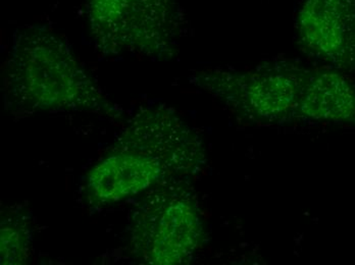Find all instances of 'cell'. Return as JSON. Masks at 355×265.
<instances>
[{
  "label": "cell",
  "mask_w": 355,
  "mask_h": 265,
  "mask_svg": "<svg viewBox=\"0 0 355 265\" xmlns=\"http://www.w3.org/2000/svg\"><path fill=\"white\" fill-rule=\"evenodd\" d=\"M173 179L164 165L139 153L110 150L89 172L86 191L92 205H108Z\"/></svg>",
  "instance_id": "7"
},
{
  "label": "cell",
  "mask_w": 355,
  "mask_h": 265,
  "mask_svg": "<svg viewBox=\"0 0 355 265\" xmlns=\"http://www.w3.org/2000/svg\"><path fill=\"white\" fill-rule=\"evenodd\" d=\"M91 35L101 55H174L183 27L178 0H88Z\"/></svg>",
  "instance_id": "2"
},
{
  "label": "cell",
  "mask_w": 355,
  "mask_h": 265,
  "mask_svg": "<svg viewBox=\"0 0 355 265\" xmlns=\"http://www.w3.org/2000/svg\"><path fill=\"white\" fill-rule=\"evenodd\" d=\"M295 28L305 55L340 72H355V0H300Z\"/></svg>",
  "instance_id": "5"
},
{
  "label": "cell",
  "mask_w": 355,
  "mask_h": 265,
  "mask_svg": "<svg viewBox=\"0 0 355 265\" xmlns=\"http://www.w3.org/2000/svg\"><path fill=\"white\" fill-rule=\"evenodd\" d=\"M112 150L139 153L164 165L173 179L191 176L207 163L202 141L176 113L141 107L128 120Z\"/></svg>",
  "instance_id": "4"
},
{
  "label": "cell",
  "mask_w": 355,
  "mask_h": 265,
  "mask_svg": "<svg viewBox=\"0 0 355 265\" xmlns=\"http://www.w3.org/2000/svg\"><path fill=\"white\" fill-rule=\"evenodd\" d=\"M132 254L143 264H188L203 240V225L191 194L162 183L145 194L130 217Z\"/></svg>",
  "instance_id": "3"
},
{
  "label": "cell",
  "mask_w": 355,
  "mask_h": 265,
  "mask_svg": "<svg viewBox=\"0 0 355 265\" xmlns=\"http://www.w3.org/2000/svg\"><path fill=\"white\" fill-rule=\"evenodd\" d=\"M6 107L14 113L83 111L121 118L66 41L45 26L19 28L3 72Z\"/></svg>",
  "instance_id": "1"
},
{
  "label": "cell",
  "mask_w": 355,
  "mask_h": 265,
  "mask_svg": "<svg viewBox=\"0 0 355 265\" xmlns=\"http://www.w3.org/2000/svg\"><path fill=\"white\" fill-rule=\"evenodd\" d=\"M291 118L355 126V84L334 68L292 62Z\"/></svg>",
  "instance_id": "6"
},
{
  "label": "cell",
  "mask_w": 355,
  "mask_h": 265,
  "mask_svg": "<svg viewBox=\"0 0 355 265\" xmlns=\"http://www.w3.org/2000/svg\"><path fill=\"white\" fill-rule=\"evenodd\" d=\"M1 264H27L32 254V227L27 211L19 206L1 213Z\"/></svg>",
  "instance_id": "8"
}]
</instances>
